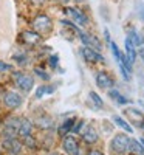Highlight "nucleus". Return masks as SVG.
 Wrapping results in <instances>:
<instances>
[{
    "mask_svg": "<svg viewBox=\"0 0 144 155\" xmlns=\"http://www.w3.org/2000/svg\"><path fill=\"white\" fill-rule=\"evenodd\" d=\"M129 143L130 138L126 134H116L110 141V149L116 155H124L126 152H129Z\"/></svg>",
    "mask_w": 144,
    "mask_h": 155,
    "instance_id": "obj_1",
    "label": "nucleus"
},
{
    "mask_svg": "<svg viewBox=\"0 0 144 155\" xmlns=\"http://www.w3.org/2000/svg\"><path fill=\"white\" fill-rule=\"evenodd\" d=\"M33 27H34V31H37L39 34H47L51 31V27H53V23H51V19L45 14H39L34 17L33 20Z\"/></svg>",
    "mask_w": 144,
    "mask_h": 155,
    "instance_id": "obj_2",
    "label": "nucleus"
},
{
    "mask_svg": "<svg viewBox=\"0 0 144 155\" xmlns=\"http://www.w3.org/2000/svg\"><path fill=\"white\" fill-rule=\"evenodd\" d=\"M14 79H16L17 87L22 90L23 93L31 92L33 87H34V79H33V78H31L30 74H25V73H22V71L14 73Z\"/></svg>",
    "mask_w": 144,
    "mask_h": 155,
    "instance_id": "obj_3",
    "label": "nucleus"
},
{
    "mask_svg": "<svg viewBox=\"0 0 144 155\" xmlns=\"http://www.w3.org/2000/svg\"><path fill=\"white\" fill-rule=\"evenodd\" d=\"M62 149L65 150L67 155H79L81 147H79V141L71 135H65L62 140Z\"/></svg>",
    "mask_w": 144,
    "mask_h": 155,
    "instance_id": "obj_4",
    "label": "nucleus"
},
{
    "mask_svg": "<svg viewBox=\"0 0 144 155\" xmlns=\"http://www.w3.org/2000/svg\"><path fill=\"white\" fill-rule=\"evenodd\" d=\"M19 118H16V116H12V118H8L3 124V137L5 138H16L17 137V129H19Z\"/></svg>",
    "mask_w": 144,
    "mask_h": 155,
    "instance_id": "obj_5",
    "label": "nucleus"
},
{
    "mask_svg": "<svg viewBox=\"0 0 144 155\" xmlns=\"http://www.w3.org/2000/svg\"><path fill=\"white\" fill-rule=\"evenodd\" d=\"M77 36H79V39H81V42L84 44V47H90V48H93V50H96V51H101V50H102L101 41H99L98 37H95L93 34L81 31Z\"/></svg>",
    "mask_w": 144,
    "mask_h": 155,
    "instance_id": "obj_6",
    "label": "nucleus"
},
{
    "mask_svg": "<svg viewBox=\"0 0 144 155\" xmlns=\"http://www.w3.org/2000/svg\"><path fill=\"white\" fill-rule=\"evenodd\" d=\"M3 104L8 109H19L22 106V96L16 92H6L3 95Z\"/></svg>",
    "mask_w": 144,
    "mask_h": 155,
    "instance_id": "obj_7",
    "label": "nucleus"
},
{
    "mask_svg": "<svg viewBox=\"0 0 144 155\" xmlns=\"http://www.w3.org/2000/svg\"><path fill=\"white\" fill-rule=\"evenodd\" d=\"M65 11H67V14L73 19V22H76V25H79V27H85V25L88 23V17L84 14L81 9H77V8H67Z\"/></svg>",
    "mask_w": 144,
    "mask_h": 155,
    "instance_id": "obj_8",
    "label": "nucleus"
},
{
    "mask_svg": "<svg viewBox=\"0 0 144 155\" xmlns=\"http://www.w3.org/2000/svg\"><path fill=\"white\" fill-rule=\"evenodd\" d=\"M81 54L87 62H104V56L99 51L90 48V47H82L81 48Z\"/></svg>",
    "mask_w": 144,
    "mask_h": 155,
    "instance_id": "obj_9",
    "label": "nucleus"
},
{
    "mask_svg": "<svg viewBox=\"0 0 144 155\" xmlns=\"http://www.w3.org/2000/svg\"><path fill=\"white\" fill-rule=\"evenodd\" d=\"M95 81H96V85H98L99 88H112L113 84H115L113 78H112L107 71H102V70L96 74Z\"/></svg>",
    "mask_w": 144,
    "mask_h": 155,
    "instance_id": "obj_10",
    "label": "nucleus"
},
{
    "mask_svg": "<svg viewBox=\"0 0 144 155\" xmlns=\"http://www.w3.org/2000/svg\"><path fill=\"white\" fill-rule=\"evenodd\" d=\"M124 115H126L135 126H138V127H141V124L144 123V113H142L141 110H138V109L129 107V109L124 110Z\"/></svg>",
    "mask_w": 144,
    "mask_h": 155,
    "instance_id": "obj_11",
    "label": "nucleus"
},
{
    "mask_svg": "<svg viewBox=\"0 0 144 155\" xmlns=\"http://www.w3.org/2000/svg\"><path fill=\"white\" fill-rule=\"evenodd\" d=\"M81 135H82V140L85 141V143H88V144H95L96 141L99 140V134H98V130L93 126H87L81 132Z\"/></svg>",
    "mask_w": 144,
    "mask_h": 155,
    "instance_id": "obj_12",
    "label": "nucleus"
},
{
    "mask_svg": "<svg viewBox=\"0 0 144 155\" xmlns=\"http://www.w3.org/2000/svg\"><path fill=\"white\" fill-rule=\"evenodd\" d=\"M33 127H34V123H31L28 118H20L19 121V129H17V135L19 137H27V135H31L33 134Z\"/></svg>",
    "mask_w": 144,
    "mask_h": 155,
    "instance_id": "obj_13",
    "label": "nucleus"
},
{
    "mask_svg": "<svg viewBox=\"0 0 144 155\" xmlns=\"http://www.w3.org/2000/svg\"><path fill=\"white\" fill-rule=\"evenodd\" d=\"M22 39H23V44L27 45H39L42 42V34H39L37 31H23Z\"/></svg>",
    "mask_w": 144,
    "mask_h": 155,
    "instance_id": "obj_14",
    "label": "nucleus"
},
{
    "mask_svg": "<svg viewBox=\"0 0 144 155\" xmlns=\"http://www.w3.org/2000/svg\"><path fill=\"white\" fill-rule=\"evenodd\" d=\"M3 147L6 150H9L11 153H19L22 150V147H23V143H20V141L16 140V138H5Z\"/></svg>",
    "mask_w": 144,
    "mask_h": 155,
    "instance_id": "obj_15",
    "label": "nucleus"
},
{
    "mask_svg": "<svg viewBox=\"0 0 144 155\" xmlns=\"http://www.w3.org/2000/svg\"><path fill=\"white\" fill-rule=\"evenodd\" d=\"M124 48H126V56H127V59L132 62V64H135V61H136V47L130 42V39L129 37H126V42H124Z\"/></svg>",
    "mask_w": 144,
    "mask_h": 155,
    "instance_id": "obj_16",
    "label": "nucleus"
},
{
    "mask_svg": "<svg viewBox=\"0 0 144 155\" xmlns=\"http://www.w3.org/2000/svg\"><path fill=\"white\" fill-rule=\"evenodd\" d=\"M127 37L130 39V42H132L135 47H142V45H144V36H142L141 33H138L135 28L129 30V33H127Z\"/></svg>",
    "mask_w": 144,
    "mask_h": 155,
    "instance_id": "obj_17",
    "label": "nucleus"
},
{
    "mask_svg": "<svg viewBox=\"0 0 144 155\" xmlns=\"http://www.w3.org/2000/svg\"><path fill=\"white\" fill-rule=\"evenodd\" d=\"M129 152L132 155H144V146L141 144L139 140L135 138H130V143H129Z\"/></svg>",
    "mask_w": 144,
    "mask_h": 155,
    "instance_id": "obj_18",
    "label": "nucleus"
},
{
    "mask_svg": "<svg viewBox=\"0 0 144 155\" xmlns=\"http://www.w3.org/2000/svg\"><path fill=\"white\" fill-rule=\"evenodd\" d=\"M112 120H113V123H115L116 126H119V127L123 129V130H126L127 134H132V132H133V127L130 126V124H129V123L123 118V116H119V115H115Z\"/></svg>",
    "mask_w": 144,
    "mask_h": 155,
    "instance_id": "obj_19",
    "label": "nucleus"
},
{
    "mask_svg": "<svg viewBox=\"0 0 144 155\" xmlns=\"http://www.w3.org/2000/svg\"><path fill=\"white\" fill-rule=\"evenodd\" d=\"M73 127H74V120H65V121L61 124V127L57 129V132H59V135L65 137L67 134H70V132L73 130Z\"/></svg>",
    "mask_w": 144,
    "mask_h": 155,
    "instance_id": "obj_20",
    "label": "nucleus"
},
{
    "mask_svg": "<svg viewBox=\"0 0 144 155\" xmlns=\"http://www.w3.org/2000/svg\"><path fill=\"white\" fill-rule=\"evenodd\" d=\"M36 124L41 127V129H51L54 126L53 120L50 118V116H41V118H37L36 120Z\"/></svg>",
    "mask_w": 144,
    "mask_h": 155,
    "instance_id": "obj_21",
    "label": "nucleus"
},
{
    "mask_svg": "<svg viewBox=\"0 0 144 155\" xmlns=\"http://www.w3.org/2000/svg\"><path fill=\"white\" fill-rule=\"evenodd\" d=\"M23 146H27L28 149H37V141L33 135L23 137Z\"/></svg>",
    "mask_w": 144,
    "mask_h": 155,
    "instance_id": "obj_22",
    "label": "nucleus"
},
{
    "mask_svg": "<svg viewBox=\"0 0 144 155\" xmlns=\"http://www.w3.org/2000/svg\"><path fill=\"white\" fill-rule=\"evenodd\" d=\"M88 96H90V99H91V101L95 102V106H96L98 109H102V107H104V101H102V98H101L96 92H90V95H88Z\"/></svg>",
    "mask_w": 144,
    "mask_h": 155,
    "instance_id": "obj_23",
    "label": "nucleus"
},
{
    "mask_svg": "<svg viewBox=\"0 0 144 155\" xmlns=\"http://www.w3.org/2000/svg\"><path fill=\"white\" fill-rule=\"evenodd\" d=\"M109 45H110V50H112L113 58H115V59H116V62H118V61H119V58H121V51H119V48H118V45H116L113 41H112Z\"/></svg>",
    "mask_w": 144,
    "mask_h": 155,
    "instance_id": "obj_24",
    "label": "nucleus"
},
{
    "mask_svg": "<svg viewBox=\"0 0 144 155\" xmlns=\"http://www.w3.org/2000/svg\"><path fill=\"white\" fill-rule=\"evenodd\" d=\"M12 59H14L17 64H23V65L28 62V59H27V56H25V54H16V56L12 58Z\"/></svg>",
    "mask_w": 144,
    "mask_h": 155,
    "instance_id": "obj_25",
    "label": "nucleus"
},
{
    "mask_svg": "<svg viewBox=\"0 0 144 155\" xmlns=\"http://www.w3.org/2000/svg\"><path fill=\"white\" fill-rule=\"evenodd\" d=\"M119 70H121V74H123V78H124L126 81H129V79H130V74H132V73H130V71H129V70H127L124 65H121V64H119Z\"/></svg>",
    "mask_w": 144,
    "mask_h": 155,
    "instance_id": "obj_26",
    "label": "nucleus"
},
{
    "mask_svg": "<svg viewBox=\"0 0 144 155\" xmlns=\"http://www.w3.org/2000/svg\"><path fill=\"white\" fill-rule=\"evenodd\" d=\"M44 93H45V85H39V87L36 88V98L41 99V98L44 96Z\"/></svg>",
    "mask_w": 144,
    "mask_h": 155,
    "instance_id": "obj_27",
    "label": "nucleus"
},
{
    "mask_svg": "<svg viewBox=\"0 0 144 155\" xmlns=\"http://www.w3.org/2000/svg\"><path fill=\"white\" fill-rule=\"evenodd\" d=\"M57 62H59V58H57V54H53V56L50 58V67L56 68V67H57Z\"/></svg>",
    "mask_w": 144,
    "mask_h": 155,
    "instance_id": "obj_28",
    "label": "nucleus"
},
{
    "mask_svg": "<svg viewBox=\"0 0 144 155\" xmlns=\"http://www.w3.org/2000/svg\"><path fill=\"white\" fill-rule=\"evenodd\" d=\"M34 71H36V74H37L39 78H42V79H48V78H50L47 73H44V70H42V68H36Z\"/></svg>",
    "mask_w": 144,
    "mask_h": 155,
    "instance_id": "obj_29",
    "label": "nucleus"
},
{
    "mask_svg": "<svg viewBox=\"0 0 144 155\" xmlns=\"http://www.w3.org/2000/svg\"><path fill=\"white\" fill-rule=\"evenodd\" d=\"M116 102H118V104H129V102H130V99H127L126 96L119 95V96L116 98Z\"/></svg>",
    "mask_w": 144,
    "mask_h": 155,
    "instance_id": "obj_30",
    "label": "nucleus"
},
{
    "mask_svg": "<svg viewBox=\"0 0 144 155\" xmlns=\"http://www.w3.org/2000/svg\"><path fill=\"white\" fill-rule=\"evenodd\" d=\"M119 95H121V93L118 92V90H113V88H110V90H109V96H110L112 99H115V101H116V98L119 96Z\"/></svg>",
    "mask_w": 144,
    "mask_h": 155,
    "instance_id": "obj_31",
    "label": "nucleus"
},
{
    "mask_svg": "<svg viewBox=\"0 0 144 155\" xmlns=\"http://www.w3.org/2000/svg\"><path fill=\"white\" fill-rule=\"evenodd\" d=\"M9 70H12V67L9 65V64L0 62V71H9Z\"/></svg>",
    "mask_w": 144,
    "mask_h": 155,
    "instance_id": "obj_32",
    "label": "nucleus"
},
{
    "mask_svg": "<svg viewBox=\"0 0 144 155\" xmlns=\"http://www.w3.org/2000/svg\"><path fill=\"white\" fill-rule=\"evenodd\" d=\"M54 85H45V93H53L54 92Z\"/></svg>",
    "mask_w": 144,
    "mask_h": 155,
    "instance_id": "obj_33",
    "label": "nucleus"
},
{
    "mask_svg": "<svg viewBox=\"0 0 144 155\" xmlns=\"http://www.w3.org/2000/svg\"><path fill=\"white\" fill-rule=\"evenodd\" d=\"M136 54H138V56H139V59L144 62V47H141V48H139V51H136Z\"/></svg>",
    "mask_w": 144,
    "mask_h": 155,
    "instance_id": "obj_34",
    "label": "nucleus"
},
{
    "mask_svg": "<svg viewBox=\"0 0 144 155\" xmlns=\"http://www.w3.org/2000/svg\"><path fill=\"white\" fill-rule=\"evenodd\" d=\"M104 37H106V41H107V44H110V42H112V39H110V33H109V30H104Z\"/></svg>",
    "mask_w": 144,
    "mask_h": 155,
    "instance_id": "obj_35",
    "label": "nucleus"
},
{
    "mask_svg": "<svg viewBox=\"0 0 144 155\" xmlns=\"http://www.w3.org/2000/svg\"><path fill=\"white\" fill-rule=\"evenodd\" d=\"M87 155H104V153H102L101 150H98V149H93V150H90Z\"/></svg>",
    "mask_w": 144,
    "mask_h": 155,
    "instance_id": "obj_36",
    "label": "nucleus"
},
{
    "mask_svg": "<svg viewBox=\"0 0 144 155\" xmlns=\"http://www.w3.org/2000/svg\"><path fill=\"white\" fill-rule=\"evenodd\" d=\"M30 2H31V3H34V5H42V3L45 2V0H30Z\"/></svg>",
    "mask_w": 144,
    "mask_h": 155,
    "instance_id": "obj_37",
    "label": "nucleus"
},
{
    "mask_svg": "<svg viewBox=\"0 0 144 155\" xmlns=\"http://www.w3.org/2000/svg\"><path fill=\"white\" fill-rule=\"evenodd\" d=\"M47 155H61V153H59V152H48Z\"/></svg>",
    "mask_w": 144,
    "mask_h": 155,
    "instance_id": "obj_38",
    "label": "nucleus"
},
{
    "mask_svg": "<svg viewBox=\"0 0 144 155\" xmlns=\"http://www.w3.org/2000/svg\"><path fill=\"white\" fill-rule=\"evenodd\" d=\"M57 2H61V3H68L70 0H57Z\"/></svg>",
    "mask_w": 144,
    "mask_h": 155,
    "instance_id": "obj_39",
    "label": "nucleus"
},
{
    "mask_svg": "<svg viewBox=\"0 0 144 155\" xmlns=\"http://www.w3.org/2000/svg\"><path fill=\"white\" fill-rule=\"evenodd\" d=\"M139 141H141V144H142V146H144V138H141V140H139Z\"/></svg>",
    "mask_w": 144,
    "mask_h": 155,
    "instance_id": "obj_40",
    "label": "nucleus"
},
{
    "mask_svg": "<svg viewBox=\"0 0 144 155\" xmlns=\"http://www.w3.org/2000/svg\"><path fill=\"white\" fill-rule=\"evenodd\" d=\"M141 129H144V123H142V124H141Z\"/></svg>",
    "mask_w": 144,
    "mask_h": 155,
    "instance_id": "obj_41",
    "label": "nucleus"
}]
</instances>
